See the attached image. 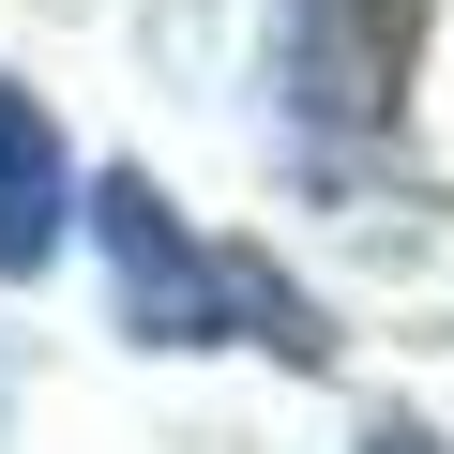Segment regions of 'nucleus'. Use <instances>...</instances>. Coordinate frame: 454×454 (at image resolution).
<instances>
[{"label":"nucleus","instance_id":"f257e3e1","mask_svg":"<svg viewBox=\"0 0 454 454\" xmlns=\"http://www.w3.org/2000/svg\"><path fill=\"white\" fill-rule=\"evenodd\" d=\"M76 212H91L106 273H121V318H137V348H288V364H333L318 303H303L273 258H212L152 167H106V182H76Z\"/></svg>","mask_w":454,"mask_h":454},{"label":"nucleus","instance_id":"f03ea898","mask_svg":"<svg viewBox=\"0 0 454 454\" xmlns=\"http://www.w3.org/2000/svg\"><path fill=\"white\" fill-rule=\"evenodd\" d=\"M424 46V0H288L273 16V91L303 137H379Z\"/></svg>","mask_w":454,"mask_h":454},{"label":"nucleus","instance_id":"7ed1b4c3","mask_svg":"<svg viewBox=\"0 0 454 454\" xmlns=\"http://www.w3.org/2000/svg\"><path fill=\"white\" fill-rule=\"evenodd\" d=\"M61 243H76V152H61L46 91L0 76V273H46Z\"/></svg>","mask_w":454,"mask_h":454},{"label":"nucleus","instance_id":"20e7f679","mask_svg":"<svg viewBox=\"0 0 454 454\" xmlns=\"http://www.w3.org/2000/svg\"><path fill=\"white\" fill-rule=\"evenodd\" d=\"M364 454H439V424H409V409H379V424H364Z\"/></svg>","mask_w":454,"mask_h":454}]
</instances>
